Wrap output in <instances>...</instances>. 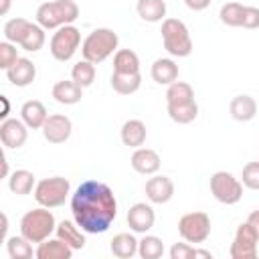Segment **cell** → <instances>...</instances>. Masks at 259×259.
Listing matches in <instances>:
<instances>
[{"label":"cell","instance_id":"cell-25","mask_svg":"<svg viewBox=\"0 0 259 259\" xmlns=\"http://www.w3.org/2000/svg\"><path fill=\"white\" fill-rule=\"evenodd\" d=\"M166 109H168L170 119L180 123V125H186V123H190V121H194L198 117V103H196V99L184 101V103H166Z\"/></svg>","mask_w":259,"mask_h":259},{"label":"cell","instance_id":"cell-16","mask_svg":"<svg viewBox=\"0 0 259 259\" xmlns=\"http://www.w3.org/2000/svg\"><path fill=\"white\" fill-rule=\"evenodd\" d=\"M6 77L8 81L14 85V87H28L34 77H36V65L30 61V59H24L20 57L8 71H6Z\"/></svg>","mask_w":259,"mask_h":259},{"label":"cell","instance_id":"cell-33","mask_svg":"<svg viewBox=\"0 0 259 259\" xmlns=\"http://www.w3.org/2000/svg\"><path fill=\"white\" fill-rule=\"evenodd\" d=\"M194 99V89L186 81H174L166 89V103H184Z\"/></svg>","mask_w":259,"mask_h":259},{"label":"cell","instance_id":"cell-43","mask_svg":"<svg viewBox=\"0 0 259 259\" xmlns=\"http://www.w3.org/2000/svg\"><path fill=\"white\" fill-rule=\"evenodd\" d=\"M196 257H204V259H212V253L210 251H204V249H196L194 251V259Z\"/></svg>","mask_w":259,"mask_h":259},{"label":"cell","instance_id":"cell-19","mask_svg":"<svg viewBox=\"0 0 259 259\" xmlns=\"http://www.w3.org/2000/svg\"><path fill=\"white\" fill-rule=\"evenodd\" d=\"M34 255H36V259H71L73 249L57 237V239H47V241L38 243Z\"/></svg>","mask_w":259,"mask_h":259},{"label":"cell","instance_id":"cell-6","mask_svg":"<svg viewBox=\"0 0 259 259\" xmlns=\"http://www.w3.org/2000/svg\"><path fill=\"white\" fill-rule=\"evenodd\" d=\"M34 200L40 206L47 208H57L61 204H65V200L71 194V182L65 176H51V178H42L36 182L34 190Z\"/></svg>","mask_w":259,"mask_h":259},{"label":"cell","instance_id":"cell-21","mask_svg":"<svg viewBox=\"0 0 259 259\" xmlns=\"http://www.w3.org/2000/svg\"><path fill=\"white\" fill-rule=\"evenodd\" d=\"M229 111H231V117L235 121H251L257 115V101L251 95H245V93L237 95V97L231 99Z\"/></svg>","mask_w":259,"mask_h":259},{"label":"cell","instance_id":"cell-1","mask_svg":"<svg viewBox=\"0 0 259 259\" xmlns=\"http://www.w3.org/2000/svg\"><path fill=\"white\" fill-rule=\"evenodd\" d=\"M73 221L89 235L105 233L117 217V200L113 190L99 180L81 182L71 194Z\"/></svg>","mask_w":259,"mask_h":259},{"label":"cell","instance_id":"cell-41","mask_svg":"<svg viewBox=\"0 0 259 259\" xmlns=\"http://www.w3.org/2000/svg\"><path fill=\"white\" fill-rule=\"evenodd\" d=\"M184 4H186L190 10H194V12H200V10L208 8L210 0H184Z\"/></svg>","mask_w":259,"mask_h":259},{"label":"cell","instance_id":"cell-23","mask_svg":"<svg viewBox=\"0 0 259 259\" xmlns=\"http://www.w3.org/2000/svg\"><path fill=\"white\" fill-rule=\"evenodd\" d=\"M119 136H121L123 146H127V148H142L144 142H146V136H148L146 123L142 119H127L121 125Z\"/></svg>","mask_w":259,"mask_h":259},{"label":"cell","instance_id":"cell-42","mask_svg":"<svg viewBox=\"0 0 259 259\" xmlns=\"http://www.w3.org/2000/svg\"><path fill=\"white\" fill-rule=\"evenodd\" d=\"M251 225H253V229L257 231V235H259V208L257 210H253L251 214H249V219H247Z\"/></svg>","mask_w":259,"mask_h":259},{"label":"cell","instance_id":"cell-17","mask_svg":"<svg viewBox=\"0 0 259 259\" xmlns=\"http://www.w3.org/2000/svg\"><path fill=\"white\" fill-rule=\"evenodd\" d=\"M55 233H57V237L61 239V241H65L73 251H79V249H83L85 247V231L75 223V221H61V223H57V229H55Z\"/></svg>","mask_w":259,"mask_h":259},{"label":"cell","instance_id":"cell-26","mask_svg":"<svg viewBox=\"0 0 259 259\" xmlns=\"http://www.w3.org/2000/svg\"><path fill=\"white\" fill-rule=\"evenodd\" d=\"M34 186H36V176L30 170H14L8 176V188H10V192H14L18 196L30 194L34 190Z\"/></svg>","mask_w":259,"mask_h":259},{"label":"cell","instance_id":"cell-38","mask_svg":"<svg viewBox=\"0 0 259 259\" xmlns=\"http://www.w3.org/2000/svg\"><path fill=\"white\" fill-rule=\"evenodd\" d=\"M241 182L251 190H259V162H249L243 166Z\"/></svg>","mask_w":259,"mask_h":259},{"label":"cell","instance_id":"cell-40","mask_svg":"<svg viewBox=\"0 0 259 259\" xmlns=\"http://www.w3.org/2000/svg\"><path fill=\"white\" fill-rule=\"evenodd\" d=\"M194 251L196 247H192L190 243H174L170 247V259H192Z\"/></svg>","mask_w":259,"mask_h":259},{"label":"cell","instance_id":"cell-35","mask_svg":"<svg viewBox=\"0 0 259 259\" xmlns=\"http://www.w3.org/2000/svg\"><path fill=\"white\" fill-rule=\"evenodd\" d=\"M219 18L225 26H241L243 20V4L239 2H227L219 10Z\"/></svg>","mask_w":259,"mask_h":259},{"label":"cell","instance_id":"cell-44","mask_svg":"<svg viewBox=\"0 0 259 259\" xmlns=\"http://www.w3.org/2000/svg\"><path fill=\"white\" fill-rule=\"evenodd\" d=\"M2 178H8V162L4 156H2Z\"/></svg>","mask_w":259,"mask_h":259},{"label":"cell","instance_id":"cell-24","mask_svg":"<svg viewBox=\"0 0 259 259\" xmlns=\"http://www.w3.org/2000/svg\"><path fill=\"white\" fill-rule=\"evenodd\" d=\"M138 239L132 233H117L111 241H109V249L111 255L117 259H132L134 255H138Z\"/></svg>","mask_w":259,"mask_h":259},{"label":"cell","instance_id":"cell-9","mask_svg":"<svg viewBox=\"0 0 259 259\" xmlns=\"http://www.w3.org/2000/svg\"><path fill=\"white\" fill-rule=\"evenodd\" d=\"M178 233L186 243H204L210 235V217L202 210L186 212L178 221Z\"/></svg>","mask_w":259,"mask_h":259},{"label":"cell","instance_id":"cell-3","mask_svg":"<svg viewBox=\"0 0 259 259\" xmlns=\"http://www.w3.org/2000/svg\"><path fill=\"white\" fill-rule=\"evenodd\" d=\"M117 45H119V36L115 30L105 28V26L95 28L81 42V55H83V59L97 65V63H103L107 57L115 55Z\"/></svg>","mask_w":259,"mask_h":259},{"label":"cell","instance_id":"cell-37","mask_svg":"<svg viewBox=\"0 0 259 259\" xmlns=\"http://www.w3.org/2000/svg\"><path fill=\"white\" fill-rule=\"evenodd\" d=\"M18 59H20V57H18L16 45L10 42V40H2V42H0V69H2V71H8Z\"/></svg>","mask_w":259,"mask_h":259},{"label":"cell","instance_id":"cell-20","mask_svg":"<svg viewBox=\"0 0 259 259\" xmlns=\"http://www.w3.org/2000/svg\"><path fill=\"white\" fill-rule=\"evenodd\" d=\"M83 97V87L71 81H57L53 85V99L61 105H75Z\"/></svg>","mask_w":259,"mask_h":259},{"label":"cell","instance_id":"cell-36","mask_svg":"<svg viewBox=\"0 0 259 259\" xmlns=\"http://www.w3.org/2000/svg\"><path fill=\"white\" fill-rule=\"evenodd\" d=\"M28 24H30V20H26V18H10L4 24V38L14 42V45H18L20 38L24 36V32H26Z\"/></svg>","mask_w":259,"mask_h":259},{"label":"cell","instance_id":"cell-13","mask_svg":"<svg viewBox=\"0 0 259 259\" xmlns=\"http://www.w3.org/2000/svg\"><path fill=\"white\" fill-rule=\"evenodd\" d=\"M125 219H127V227L134 233L146 235L154 227V223H156V212H154L152 204H148V202H136V204L130 206Z\"/></svg>","mask_w":259,"mask_h":259},{"label":"cell","instance_id":"cell-15","mask_svg":"<svg viewBox=\"0 0 259 259\" xmlns=\"http://www.w3.org/2000/svg\"><path fill=\"white\" fill-rule=\"evenodd\" d=\"M160 156L156 150L152 148H136V152L132 154V168L138 172V174H144V176H152L160 170Z\"/></svg>","mask_w":259,"mask_h":259},{"label":"cell","instance_id":"cell-22","mask_svg":"<svg viewBox=\"0 0 259 259\" xmlns=\"http://www.w3.org/2000/svg\"><path fill=\"white\" fill-rule=\"evenodd\" d=\"M49 113H47V107L38 101V99H30L26 103H22L20 107V119L30 127V130H40L47 121Z\"/></svg>","mask_w":259,"mask_h":259},{"label":"cell","instance_id":"cell-2","mask_svg":"<svg viewBox=\"0 0 259 259\" xmlns=\"http://www.w3.org/2000/svg\"><path fill=\"white\" fill-rule=\"evenodd\" d=\"M79 18V6L75 0H51L36 8V22L45 30H57L65 24H73Z\"/></svg>","mask_w":259,"mask_h":259},{"label":"cell","instance_id":"cell-32","mask_svg":"<svg viewBox=\"0 0 259 259\" xmlns=\"http://www.w3.org/2000/svg\"><path fill=\"white\" fill-rule=\"evenodd\" d=\"M71 79L77 85H81L83 89L89 87V85H93V81H95V65L91 61H87V59L75 63L73 69H71Z\"/></svg>","mask_w":259,"mask_h":259},{"label":"cell","instance_id":"cell-28","mask_svg":"<svg viewBox=\"0 0 259 259\" xmlns=\"http://www.w3.org/2000/svg\"><path fill=\"white\" fill-rule=\"evenodd\" d=\"M136 10H138V16L146 22H162L166 18L164 0H138Z\"/></svg>","mask_w":259,"mask_h":259},{"label":"cell","instance_id":"cell-10","mask_svg":"<svg viewBox=\"0 0 259 259\" xmlns=\"http://www.w3.org/2000/svg\"><path fill=\"white\" fill-rule=\"evenodd\" d=\"M257 243H259V235L253 229V225L249 221L241 223L237 227L235 239L231 243V259H255L257 257Z\"/></svg>","mask_w":259,"mask_h":259},{"label":"cell","instance_id":"cell-12","mask_svg":"<svg viewBox=\"0 0 259 259\" xmlns=\"http://www.w3.org/2000/svg\"><path fill=\"white\" fill-rule=\"evenodd\" d=\"M174 196V182L164 174H152L146 182V198L152 204H166Z\"/></svg>","mask_w":259,"mask_h":259},{"label":"cell","instance_id":"cell-8","mask_svg":"<svg viewBox=\"0 0 259 259\" xmlns=\"http://www.w3.org/2000/svg\"><path fill=\"white\" fill-rule=\"evenodd\" d=\"M210 192L223 204H237L243 198V182L227 170H219L210 176Z\"/></svg>","mask_w":259,"mask_h":259},{"label":"cell","instance_id":"cell-39","mask_svg":"<svg viewBox=\"0 0 259 259\" xmlns=\"http://www.w3.org/2000/svg\"><path fill=\"white\" fill-rule=\"evenodd\" d=\"M243 28H259V8L257 6H243V20H241Z\"/></svg>","mask_w":259,"mask_h":259},{"label":"cell","instance_id":"cell-27","mask_svg":"<svg viewBox=\"0 0 259 259\" xmlns=\"http://www.w3.org/2000/svg\"><path fill=\"white\" fill-rule=\"evenodd\" d=\"M111 87L119 95H132L142 87V73H115L113 71Z\"/></svg>","mask_w":259,"mask_h":259},{"label":"cell","instance_id":"cell-31","mask_svg":"<svg viewBox=\"0 0 259 259\" xmlns=\"http://www.w3.org/2000/svg\"><path fill=\"white\" fill-rule=\"evenodd\" d=\"M138 255L142 259H160L164 255V243L156 235H144L138 243Z\"/></svg>","mask_w":259,"mask_h":259},{"label":"cell","instance_id":"cell-4","mask_svg":"<svg viewBox=\"0 0 259 259\" xmlns=\"http://www.w3.org/2000/svg\"><path fill=\"white\" fill-rule=\"evenodd\" d=\"M57 229L55 214L47 206H38L32 210H26L20 219V235H24L30 243H42L47 241Z\"/></svg>","mask_w":259,"mask_h":259},{"label":"cell","instance_id":"cell-14","mask_svg":"<svg viewBox=\"0 0 259 259\" xmlns=\"http://www.w3.org/2000/svg\"><path fill=\"white\" fill-rule=\"evenodd\" d=\"M28 138V125L22 119H4L0 123V140L4 148L18 150Z\"/></svg>","mask_w":259,"mask_h":259},{"label":"cell","instance_id":"cell-7","mask_svg":"<svg viewBox=\"0 0 259 259\" xmlns=\"http://www.w3.org/2000/svg\"><path fill=\"white\" fill-rule=\"evenodd\" d=\"M79 45H81V30L73 24H65V26L57 28V32L51 36L49 51H51L53 59L65 63V61L73 59Z\"/></svg>","mask_w":259,"mask_h":259},{"label":"cell","instance_id":"cell-18","mask_svg":"<svg viewBox=\"0 0 259 259\" xmlns=\"http://www.w3.org/2000/svg\"><path fill=\"white\" fill-rule=\"evenodd\" d=\"M150 75L158 85H172L174 81H178V65L174 63V59H168V57L156 59L152 63Z\"/></svg>","mask_w":259,"mask_h":259},{"label":"cell","instance_id":"cell-29","mask_svg":"<svg viewBox=\"0 0 259 259\" xmlns=\"http://www.w3.org/2000/svg\"><path fill=\"white\" fill-rule=\"evenodd\" d=\"M115 73H140V57L132 49H117L113 55Z\"/></svg>","mask_w":259,"mask_h":259},{"label":"cell","instance_id":"cell-5","mask_svg":"<svg viewBox=\"0 0 259 259\" xmlns=\"http://www.w3.org/2000/svg\"><path fill=\"white\" fill-rule=\"evenodd\" d=\"M162 42L170 57H188L192 53V38L186 24L178 18L162 20Z\"/></svg>","mask_w":259,"mask_h":259},{"label":"cell","instance_id":"cell-11","mask_svg":"<svg viewBox=\"0 0 259 259\" xmlns=\"http://www.w3.org/2000/svg\"><path fill=\"white\" fill-rule=\"evenodd\" d=\"M42 130V136L49 144H63L71 138V132H73V123L67 115L63 113H53L47 117L45 125L40 127Z\"/></svg>","mask_w":259,"mask_h":259},{"label":"cell","instance_id":"cell-45","mask_svg":"<svg viewBox=\"0 0 259 259\" xmlns=\"http://www.w3.org/2000/svg\"><path fill=\"white\" fill-rule=\"evenodd\" d=\"M10 8V0H2V8H0V14H6Z\"/></svg>","mask_w":259,"mask_h":259},{"label":"cell","instance_id":"cell-30","mask_svg":"<svg viewBox=\"0 0 259 259\" xmlns=\"http://www.w3.org/2000/svg\"><path fill=\"white\" fill-rule=\"evenodd\" d=\"M45 40H47L45 28H42L38 22H30L28 28H26V32H24V36L20 38L18 45H20V49H24V51H28V53H36V51L42 49Z\"/></svg>","mask_w":259,"mask_h":259},{"label":"cell","instance_id":"cell-34","mask_svg":"<svg viewBox=\"0 0 259 259\" xmlns=\"http://www.w3.org/2000/svg\"><path fill=\"white\" fill-rule=\"evenodd\" d=\"M6 251L10 255V259H30L32 257V247L30 241L24 235H14L6 239Z\"/></svg>","mask_w":259,"mask_h":259}]
</instances>
